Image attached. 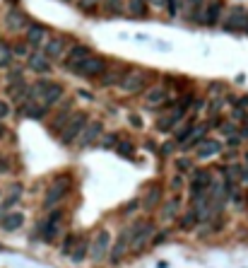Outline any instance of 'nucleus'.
Wrapping results in <instances>:
<instances>
[{
  "label": "nucleus",
  "mask_w": 248,
  "mask_h": 268,
  "mask_svg": "<svg viewBox=\"0 0 248 268\" xmlns=\"http://www.w3.org/2000/svg\"><path fill=\"white\" fill-rule=\"evenodd\" d=\"M126 232H128V239H130V249L140 254V251L145 249V244L154 237V222L135 220L130 227H126Z\"/></svg>",
  "instance_id": "f257e3e1"
},
{
  "label": "nucleus",
  "mask_w": 248,
  "mask_h": 268,
  "mask_svg": "<svg viewBox=\"0 0 248 268\" xmlns=\"http://www.w3.org/2000/svg\"><path fill=\"white\" fill-rule=\"evenodd\" d=\"M89 123V114L87 111H73V116H70V121L65 123V128L60 130V136H58V140H60V145H73V143H77V138H80V133L84 130V126Z\"/></svg>",
  "instance_id": "f03ea898"
},
{
  "label": "nucleus",
  "mask_w": 248,
  "mask_h": 268,
  "mask_svg": "<svg viewBox=\"0 0 248 268\" xmlns=\"http://www.w3.org/2000/svg\"><path fill=\"white\" fill-rule=\"evenodd\" d=\"M70 189H73V176H70V174L55 176L53 181H51V186H48V191H46V198H44V208H46V210L55 208V205L60 203L65 196L70 194Z\"/></svg>",
  "instance_id": "7ed1b4c3"
},
{
  "label": "nucleus",
  "mask_w": 248,
  "mask_h": 268,
  "mask_svg": "<svg viewBox=\"0 0 248 268\" xmlns=\"http://www.w3.org/2000/svg\"><path fill=\"white\" fill-rule=\"evenodd\" d=\"M147 75L149 73L140 70V68L126 70V73H123V77H120L118 87L123 90V92H128V94H138V92H142V90L147 87Z\"/></svg>",
  "instance_id": "20e7f679"
},
{
  "label": "nucleus",
  "mask_w": 248,
  "mask_h": 268,
  "mask_svg": "<svg viewBox=\"0 0 248 268\" xmlns=\"http://www.w3.org/2000/svg\"><path fill=\"white\" fill-rule=\"evenodd\" d=\"M111 232L109 230H99L97 234H94V239L89 242V256H92V261H104L106 256H109L111 251Z\"/></svg>",
  "instance_id": "39448f33"
},
{
  "label": "nucleus",
  "mask_w": 248,
  "mask_h": 268,
  "mask_svg": "<svg viewBox=\"0 0 248 268\" xmlns=\"http://www.w3.org/2000/svg\"><path fill=\"white\" fill-rule=\"evenodd\" d=\"M106 68H109V65H106L104 58H99V56H89L87 61H82V63L75 68L73 73L80 75V77H89V80H92V77H99V75L106 73Z\"/></svg>",
  "instance_id": "423d86ee"
},
{
  "label": "nucleus",
  "mask_w": 248,
  "mask_h": 268,
  "mask_svg": "<svg viewBox=\"0 0 248 268\" xmlns=\"http://www.w3.org/2000/svg\"><path fill=\"white\" fill-rule=\"evenodd\" d=\"M60 218H63V210L53 208L51 215H48L46 220L37 227V232L41 234V239H44V242H53L55 237H58V225H60Z\"/></svg>",
  "instance_id": "0eeeda50"
},
{
  "label": "nucleus",
  "mask_w": 248,
  "mask_h": 268,
  "mask_svg": "<svg viewBox=\"0 0 248 268\" xmlns=\"http://www.w3.org/2000/svg\"><path fill=\"white\" fill-rule=\"evenodd\" d=\"M224 29L227 32H241V29H248V12L243 8H231L229 15H224Z\"/></svg>",
  "instance_id": "6e6552de"
},
{
  "label": "nucleus",
  "mask_w": 248,
  "mask_h": 268,
  "mask_svg": "<svg viewBox=\"0 0 248 268\" xmlns=\"http://www.w3.org/2000/svg\"><path fill=\"white\" fill-rule=\"evenodd\" d=\"M212 184V172L210 169H195L193 172V181H191V198L198 201L205 191H207V186Z\"/></svg>",
  "instance_id": "1a4fd4ad"
},
{
  "label": "nucleus",
  "mask_w": 248,
  "mask_h": 268,
  "mask_svg": "<svg viewBox=\"0 0 248 268\" xmlns=\"http://www.w3.org/2000/svg\"><path fill=\"white\" fill-rule=\"evenodd\" d=\"M41 53L46 56L51 63H53V61H58V58H63V56L68 53V37H51L46 41V46H44V51H41Z\"/></svg>",
  "instance_id": "9d476101"
},
{
  "label": "nucleus",
  "mask_w": 248,
  "mask_h": 268,
  "mask_svg": "<svg viewBox=\"0 0 248 268\" xmlns=\"http://www.w3.org/2000/svg\"><path fill=\"white\" fill-rule=\"evenodd\" d=\"M101 130H104V123L101 121H89L87 126H84V130L80 133V138H77V143H80V148L87 150L89 145H94L97 140H99Z\"/></svg>",
  "instance_id": "9b49d317"
},
{
  "label": "nucleus",
  "mask_w": 248,
  "mask_h": 268,
  "mask_svg": "<svg viewBox=\"0 0 248 268\" xmlns=\"http://www.w3.org/2000/svg\"><path fill=\"white\" fill-rule=\"evenodd\" d=\"M89 56H92V48L89 46H84V44H75V46H70L68 56H65V68H68V70H75V68L82 63V61H87Z\"/></svg>",
  "instance_id": "f8f14e48"
},
{
  "label": "nucleus",
  "mask_w": 248,
  "mask_h": 268,
  "mask_svg": "<svg viewBox=\"0 0 248 268\" xmlns=\"http://www.w3.org/2000/svg\"><path fill=\"white\" fill-rule=\"evenodd\" d=\"M48 29L44 27V24H39V22H32V24H27V46L32 48H39L41 44H44V39H46Z\"/></svg>",
  "instance_id": "ddd939ff"
},
{
  "label": "nucleus",
  "mask_w": 248,
  "mask_h": 268,
  "mask_svg": "<svg viewBox=\"0 0 248 268\" xmlns=\"http://www.w3.org/2000/svg\"><path fill=\"white\" fill-rule=\"evenodd\" d=\"M207 130H210V126H207V123H198V126H193V128H191V136H188V138L181 143V150L185 152V150H191V148H198L202 140H205Z\"/></svg>",
  "instance_id": "4468645a"
},
{
  "label": "nucleus",
  "mask_w": 248,
  "mask_h": 268,
  "mask_svg": "<svg viewBox=\"0 0 248 268\" xmlns=\"http://www.w3.org/2000/svg\"><path fill=\"white\" fill-rule=\"evenodd\" d=\"M162 196H164V186L162 184H152L147 189V194H145V198L140 201V205H142V210H154L157 205L162 203Z\"/></svg>",
  "instance_id": "2eb2a0df"
},
{
  "label": "nucleus",
  "mask_w": 248,
  "mask_h": 268,
  "mask_svg": "<svg viewBox=\"0 0 248 268\" xmlns=\"http://www.w3.org/2000/svg\"><path fill=\"white\" fill-rule=\"evenodd\" d=\"M222 15H224V3H222V0H210L207 8H205V15H202L200 19L207 27H212V24H217L222 19Z\"/></svg>",
  "instance_id": "dca6fc26"
},
{
  "label": "nucleus",
  "mask_w": 248,
  "mask_h": 268,
  "mask_svg": "<svg viewBox=\"0 0 248 268\" xmlns=\"http://www.w3.org/2000/svg\"><path fill=\"white\" fill-rule=\"evenodd\" d=\"M22 184H12L10 186V191H8V196H5V201L0 203V218L3 215H8V213H12V208L19 203V198H22Z\"/></svg>",
  "instance_id": "f3484780"
},
{
  "label": "nucleus",
  "mask_w": 248,
  "mask_h": 268,
  "mask_svg": "<svg viewBox=\"0 0 248 268\" xmlns=\"http://www.w3.org/2000/svg\"><path fill=\"white\" fill-rule=\"evenodd\" d=\"M130 249V239H128V232L123 230L118 234V239H116V244H111V251H109V259L113 261V263H118L123 256H126V251Z\"/></svg>",
  "instance_id": "a211bd4d"
},
{
  "label": "nucleus",
  "mask_w": 248,
  "mask_h": 268,
  "mask_svg": "<svg viewBox=\"0 0 248 268\" xmlns=\"http://www.w3.org/2000/svg\"><path fill=\"white\" fill-rule=\"evenodd\" d=\"M27 24H29L27 15L17 8H12L8 15H5V27L12 29V32H22V29H27Z\"/></svg>",
  "instance_id": "6ab92c4d"
},
{
  "label": "nucleus",
  "mask_w": 248,
  "mask_h": 268,
  "mask_svg": "<svg viewBox=\"0 0 248 268\" xmlns=\"http://www.w3.org/2000/svg\"><path fill=\"white\" fill-rule=\"evenodd\" d=\"M70 116H73V102H65L63 109L55 114V119H53V123H51V128L48 130H51L53 136H60V130L65 128V123L70 121Z\"/></svg>",
  "instance_id": "aec40b11"
},
{
  "label": "nucleus",
  "mask_w": 248,
  "mask_h": 268,
  "mask_svg": "<svg viewBox=\"0 0 248 268\" xmlns=\"http://www.w3.org/2000/svg\"><path fill=\"white\" fill-rule=\"evenodd\" d=\"M27 63H29V68H32V73H41V75H44V73L51 70V61H48L41 51H32V53L27 56Z\"/></svg>",
  "instance_id": "412c9836"
},
{
  "label": "nucleus",
  "mask_w": 248,
  "mask_h": 268,
  "mask_svg": "<svg viewBox=\"0 0 248 268\" xmlns=\"http://www.w3.org/2000/svg\"><path fill=\"white\" fill-rule=\"evenodd\" d=\"M217 152H222V143H220V140L205 138L200 145H198L195 157H198V159H207V157H212V155H217Z\"/></svg>",
  "instance_id": "4be33fe9"
},
{
  "label": "nucleus",
  "mask_w": 248,
  "mask_h": 268,
  "mask_svg": "<svg viewBox=\"0 0 248 268\" xmlns=\"http://www.w3.org/2000/svg\"><path fill=\"white\" fill-rule=\"evenodd\" d=\"M60 99H63V87H60L58 83H51L46 87V92L41 94V104H44L46 109L48 106H53V104H58Z\"/></svg>",
  "instance_id": "5701e85b"
},
{
  "label": "nucleus",
  "mask_w": 248,
  "mask_h": 268,
  "mask_svg": "<svg viewBox=\"0 0 248 268\" xmlns=\"http://www.w3.org/2000/svg\"><path fill=\"white\" fill-rule=\"evenodd\" d=\"M22 225H24V215L17 213V210H15V213H8V215H3V218H0V227H3L5 232H17L19 227H22Z\"/></svg>",
  "instance_id": "b1692460"
},
{
  "label": "nucleus",
  "mask_w": 248,
  "mask_h": 268,
  "mask_svg": "<svg viewBox=\"0 0 248 268\" xmlns=\"http://www.w3.org/2000/svg\"><path fill=\"white\" fill-rule=\"evenodd\" d=\"M178 210H181V196L176 194L174 198H169L164 205H162V220H174L176 215H178Z\"/></svg>",
  "instance_id": "393cba45"
},
{
  "label": "nucleus",
  "mask_w": 248,
  "mask_h": 268,
  "mask_svg": "<svg viewBox=\"0 0 248 268\" xmlns=\"http://www.w3.org/2000/svg\"><path fill=\"white\" fill-rule=\"evenodd\" d=\"M87 254H89V239H77V244L70 251V261L73 263H82L87 259Z\"/></svg>",
  "instance_id": "a878e982"
},
{
  "label": "nucleus",
  "mask_w": 248,
  "mask_h": 268,
  "mask_svg": "<svg viewBox=\"0 0 248 268\" xmlns=\"http://www.w3.org/2000/svg\"><path fill=\"white\" fill-rule=\"evenodd\" d=\"M147 104L149 106H162V104H166V97H169V92H166V87H152V90H147Z\"/></svg>",
  "instance_id": "bb28decb"
},
{
  "label": "nucleus",
  "mask_w": 248,
  "mask_h": 268,
  "mask_svg": "<svg viewBox=\"0 0 248 268\" xmlns=\"http://www.w3.org/2000/svg\"><path fill=\"white\" fill-rule=\"evenodd\" d=\"M27 92H29V87H27V83H24V80H22V83L8 85V94H10V99H12V102H22Z\"/></svg>",
  "instance_id": "cd10ccee"
},
{
  "label": "nucleus",
  "mask_w": 248,
  "mask_h": 268,
  "mask_svg": "<svg viewBox=\"0 0 248 268\" xmlns=\"http://www.w3.org/2000/svg\"><path fill=\"white\" fill-rule=\"evenodd\" d=\"M128 10L133 17H147V0H128Z\"/></svg>",
  "instance_id": "c85d7f7f"
},
{
  "label": "nucleus",
  "mask_w": 248,
  "mask_h": 268,
  "mask_svg": "<svg viewBox=\"0 0 248 268\" xmlns=\"http://www.w3.org/2000/svg\"><path fill=\"white\" fill-rule=\"evenodd\" d=\"M198 225V218H195L193 213V208H188V213L181 215V220H178V230H183V232H191Z\"/></svg>",
  "instance_id": "c756f323"
},
{
  "label": "nucleus",
  "mask_w": 248,
  "mask_h": 268,
  "mask_svg": "<svg viewBox=\"0 0 248 268\" xmlns=\"http://www.w3.org/2000/svg\"><path fill=\"white\" fill-rule=\"evenodd\" d=\"M46 106H44V104H27V106H24V114H27L29 119H34V121H41L44 119V116H46Z\"/></svg>",
  "instance_id": "7c9ffc66"
},
{
  "label": "nucleus",
  "mask_w": 248,
  "mask_h": 268,
  "mask_svg": "<svg viewBox=\"0 0 248 268\" xmlns=\"http://www.w3.org/2000/svg\"><path fill=\"white\" fill-rule=\"evenodd\" d=\"M10 61H12V46L5 39H0V68H8Z\"/></svg>",
  "instance_id": "2f4dec72"
},
{
  "label": "nucleus",
  "mask_w": 248,
  "mask_h": 268,
  "mask_svg": "<svg viewBox=\"0 0 248 268\" xmlns=\"http://www.w3.org/2000/svg\"><path fill=\"white\" fill-rule=\"evenodd\" d=\"M116 145H118V136L116 133H104L99 140V148L101 150H116Z\"/></svg>",
  "instance_id": "473e14b6"
},
{
  "label": "nucleus",
  "mask_w": 248,
  "mask_h": 268,
  "mask_svg": "<svg viewBox=\"0 0 248 268\" xmlns=\"http://www.w3.org/2000/svg\"><path fill=\"white\" fill-rule=\"evenodd\" d=\"M116 152H118L120 157H133V155H135V145H133L130 140H118Z\"/></svg>",
  "instance_id": "72a5a7b5"
},
{
  "label": "nucleus",
  "mask_w": 248,
  "mask_h": 268,
  "mask_svg": "<svg viewBox=\"0 0 248 268\" xmlns=\"http://www.w3.org/2000/svg\"><path fill=\"white\" fill-rule=\"evenodd\" d=\"M104 10L109 15H120L123 12V0H104Z\"/></svg>",
  "instance_id": "f704fd0d"
},
{
  "label": "nucleus",
  "mask_w": 248,
  "mask_h": 268,
  "mask_svg": "<svg viewBox=\"0 0 248 268\" xmlns=\"http://www.w3.org/2000/svg\"><path fill=\"white\" fill-rule=\"evenodd\" d=\"M77 239H80L77 234H68V237L63 239V247H60V254H63V256H70V251H73V247L77 244Z\"/></svg>",
  "instance_id": "c9c22d12"
},
{
  "label": "nucleus",
  "mask_w": 248,
  "mask_h": 268,
  "mask_svg": "<svg viewBox=\"0 0 248 268\" xmlns=\"http://www.w3.org/2000/svg\"><path fill=\"white\" fill-rule=\"evenodd\" d=\"M106 73H109V70H106ZM123 73H126V70H111L109 75H104V77H101V83H104V85H118L120 77H123Z\"/></svg>",
  "instance_id": "e433bc0d"
},
{
  "label": "nucleus",
  "mask_w": 248,
  "mask_h": 268,
  "mask_svg": "<svg viewBox=\"0 0 248 268\" xmlns=\"http://www.w3.org/2000/svg\"><path fill=\"white\" fill-rule=\"evenodd\" d=\"M174 126H176V121L171 119V116H162V119H157V130H162V133L171 130Z\"/></svg>",
  "instance_id": "4c0bfd02"
},
{
  "label": "nucleus",
  "mask_w": 248,
  "mask_h": 268,
  "mask_svg": "<svg viewBox=\"0 0 248 268\" xmlns=\"http://www.w3.org/2000/svg\"><path fill=\"white\" fill-rule=\"evenodd\" d=\"M174 167L178 169V174H185V172H191V169H193V162H191L188 157H178L174 162Z\"/></svg>",
  "instance_id": "58836bf2"
},
{
  "label": "nucleus",
  "mask_w": 248,
  "mask_h": 268,
  "mask_svg": "<svg viewBox=\"0 0 248 268\" xmlns=\"http://www.w3.org/2000/svg\"><path fill=\"white\" fill-rule=\"evenodd\" d=\"M191 128H193V123H191V121H188V123H183V126H181V128L176 130V143H183L185 138H188V136H191Z\"/></svg>",
  "instance_id": "ea45409f"
},
{
  "label": "nucleus",
  "mask_w": 248,
  "mask_h": 268,
  "mask_svg": "<svg viewBox=\"0 0 248 268\" xmlns=\"http://www.w3.org/2000/svg\"><path fill=\"white\" fill-rule=\"evenodd\" d=\"M174 150H176V143H174V140H166V143L159 145V155H162V157H169Z\"/></svg>",
  "instance_id": "a19ab883"
},
{
  "label": "nucleus",
  "mask_w": 248,
  "mask_h": 268,
  "mask_svg": "<svg viewBox=\"0 0 248 268\" xmlns=\"http://www.w3.org/2000/svg\"><path fill=\"white\" fill-rule=\"evenodd\" d=\"M22 80H24V77H22V68H12V70L8 73V83L10 85H12V83H22Z\"/></svg>",
  "instance_id": "79ce46f5"
},
{
  "label": "nucleus",
  "mask_w": 248,
  "mask_h": 268,
  "mask_svg": "<svg viewBox=\"0 0 248 268\" xmlns=\"http://www.w3.org/2000/svg\"><path fill=\"white\" fill-rule=\"evenodd\" d=\"M138 208H140V201H130V203H126L120 208V215H133Z\"/></svg>",
  "instance_id": "37998d69"
},
{
  "label": "nucleus",
  "mask_w": 248,
  "mask_h": 268,
  "mask_svg": "<svg viewBox=\"0 0 248 268\" xmlns=\"http://www.w3.org/2000/svg\"><path fill=\"white\" fill-rule=\"evenodd\" d=\"M77 5H80V10H82V12H92V10L99 5V0H80Z\"/></svg>",
  "instance_id": "c03bdc74"
},
{
  "label": "nucleus",
  "mask_w": 248,
  "mask_h": 268,
  "mask_svg": "<svg viewBox=\"0 0 248 268\" xmlns=\"http://www.w3.org/2000/svg\"><path fill=\"white\" fill-rule=\"evenodd\" d=\"M169 186H171V191H176V194H178V191H181V189H183V186H185L183 176H181V174H176L174 179H171V184H169Z\"/></svg>",
  "instance_id": "a18cd8bd"
},
{
  "label": "nucleus",
  "mask_w": 248,
  "mask_h": 268,
  "mask_svg": "<svg viewBox=\"0 0 248 268\" xmlns=\"http://www.w3.org/2000/svg\"><path fill=\"white\" fill-rule=\"evenodd\" d=\"M185 3H188V10H191V15H200L202 0H185Z\"/></svg>",
  "instance_id": "49530a36"
},
{
  "label": "nucleus",
  "mask_w": 248,
  "mask_h": 268,
  "mask_svg": "<svg viewBox=\"0 0 248 268\" xmlns=\"http://www.w3.org/2000/svg\"><path fill=\"white\" fill-rule=\"evenodd\" d=\"M32 51H29V46L27 44H15L12 46V56H29Z\"/></svg>",
  "instance_id": "de8ad7c7"
},
{
  "label": "nucleus",
  "mask_w": 248,
  "mask_h": 268,
  "mask_svg": "<svg viewBox=\"0 0 248 268\" xmlns=\"http://www.w3.org/2000/svg\"><path fill=\"white\" fill-rule=\"evenodd\" d=\"M10 169H12V162H10V157H3V155H0V174H8Z\"/></svg>",
  "instance_id": "09e8293b"
},
{
  "label": "nucleus",
  "mask_w": 248,
  "mask_h": 268,
  "mask_svg": "<svg viewBox=\"0 0 248 268\" xmlns=\"http://www.w3.org/2000/svg\"><path fill=\"white\" fill-rule=\"evenodd\" d=\"M178 3H181V0H166V5H164V8L169 10V15H171V17H174L176 12H178Z\"/></svg>",
  "instance_id": "8fccbe9b"
},
{
  "label": "nucleus",
  "mask_w": 248,
  "mask_h": 268,
  "mask_svg": "<svg viewBox=\"0 0 248 268\" xmlns=\"http://www.w3.org/2000/svg\"><path fill=\"white\" fill-rule=\"evenodd\" d=\"M166 239H169V232H157V234H154V239H152V244H154V247H159V244H162V242H166Z\"/></svg>",
  "instance_id": "3c124183"
},
{
  "label": "nucleus",
  "mask_w": 248,
  "mask_h": 268,
  "mask_svg": "<svg viewBox=\"0 0 248 268\" xmlns=\"http://www.w3.org/2000/svg\"><path fill=\"white\" fill-rule=\"evenodd\" d=\"M5 116H10V104L0 99V121L5 119Z\"/></svg>",
  "instance_id": "603ef678"
},
{
  "label": "nucleus",
  "mask_w": 248,
  "mask_h": 268,
  "mask_svg": "<svg viewBox=\"0 0 248 268\" xmlns=\"http://www.w3.org/2000/svg\"><path fill=\"white\" fill-rule=\"evenodd\" d=\"M222 133H224L227 138H231V136H234V123H222Z\"/></svg>",
  "instance_id": "864d4df0"
},
{
  "label": "nucleus",
  "mask_w": 248,
  "mask_h": 268,
  "mask_svg": "<svg viewBox=\"0 0 248 268\" xmlns=\"http://www.w3.org/2000/svg\"><path fill=\"white\" fill-rule=\"evenodd\" d=\"M128 121L133 123V126H135V128H142V119H140V116H135V114H130Z\"/></svg>",
  "instance_id": "5fc2aeb1"
},
{
  "label": "nucleus",
  "mask_w": 248,
  "mask_h": 268,
  "mask_svg": "<svg viewBox=\"0 0 248 268\" xmlns=\"http://www.w3.org/2000/svg\"><path fill=\"white\" fill-rule=\"evenodd\" d=\"M239 138L243 140V138H248V126H241V130H239Z\"/></svg>",
  "instance_id": "6e6d98bb"
},
{
  "label": "nucleus",
  "mask_w": 248,
  "mask_h": 268,
  "mask_svg": "<svg viewBox=\"0 0 248 268\" xmlns=\"http://www.w3.org/2000/svg\"><path fill=\"white\" fill-rule=\"evenodd\" d=\"M147 3H152V5H157V8H164L166 0H147Z\"/></svg>",
  "instance_id": "4d7b16f0"
},
{
  "label": "nucleus",
  "mask_w": 248,
  "mask_h": 268,
  "mask_svg": "<svg viewBox=\"0 0 248 268\" xmlns=\"http://www.w3.org/2000/svg\"><path fill=\"white\" fill-rule=\"evenodd\" d=\"M243 116H246V114H243L241 109H234V119H236V121H239V119H243Z\"/></svg>",
  "instance_id": "13d9d810"
},
{
  "label": "nucleus",
  "mask_w": 248,
  "mask_h": 268,
  "mask_svg": "<svg viewBox=\"0 0 248 268\" xmlns=\"http://www.w3.org/2000/svg\"><path fill=\"white\" fill-rule=\"evenodd\" d=\"M220 106H222V99H217V102L212 104V111H210V114H217V109H220Z\"/></svg>",
  "instance_id": "bf43d9fd"
},
{
  "label": "nucleus",
  "mask_w": 248,
  "mask_h": 268,
  "mask_svg": "<svg viewBox=\"0 0 248 268\" xmlns=\"http://www.w3.org/2000/svg\"><path fill=\"white\" fill-rule=\"evenodd\" d=\"M80 97H84V99H92V92H87V90H80Z\"/></svg>",
  "instance_id": "052dcab7"
},
{
  "label": "nucleus",
  "mask_w": 248,
  "mask_h": 268,
  "mask_svg": "<svg viewBox=\"0 0 248 268\" xmlns=\"http://www.w3.org/2000/svg\"><path fill=\"white\" fill-rule=\"evenodd\" d=\"M5 136H8V128H5V126H3V123H0V140L5 138Z\"/></svg>",
  "instance_id": "680f3d73"
},
{
  "label": "nucleus",
  "mask_w": 248,
  "mask_h": 268,
  "mask_svg": "<svg viewBox=\"0 0 248 268\" xmlns=\"http://www.w3.org/2000/svg\"><path fill=\"white\" fill-rule=\"evenodd\" d=\"M246 162H248V152H246Z\"/></svg>",
  "instance_id": "e2e57ef3"
},
{
  "label": "nucleus",
  "mask_w": 248,
  "mask_h": 268,
  "mask_svg": "<svg viewBox=\"0 0 248 268\" xmlns=\"http://www.w3.org/2000/svg\"><path fill=\"white\" fill-rule=\"evenodd\" d=\"M0 249H3V247H0Z\"/></svg>",
  "instance_id": "0e129e2a"
}]
</instances>
